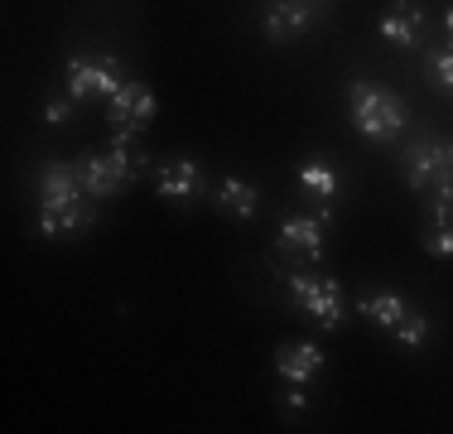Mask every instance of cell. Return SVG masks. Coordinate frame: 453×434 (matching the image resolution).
Wrapping results in <instances>:
<instances>
[{
  "instance_id": "obj_22",
  "label": "cell",
  "mask_w": 453,
  "mask_h": 434,
  "mask_svg": "<svg viewBox=\"0 0 453 434\" xmlns=\"http://www.w3.org/2000/svg\"><path fill=\"white\" fill-rule=\"evenodd\" d=\"M444 35H449V39H444V49L453 53V10H449V15H444Z\"/></svg>"
},
{
  "instance_id": "obj_17",
  "label": "cell",
  "mask_w": 453,
  "mask_h": 434,
  "mask_svg": "<svg viewBox=\"0 0 453 434\" xmlns=\"http://www.w3.org/2000/svg\"><path fill=\"white\" fill-rule=\"evenodd\" d=\"M391 338L405 347V353H419V347L429 343V314H419V309H410L401 323L391 329Z\"/></svg>"
},
{
  "instance_id": "obj_3",
  "label": "cell",
  "mask_w": 453,
  "mask_h": 434,
  "mask_svg": "<svg viewBox=\"0 0 453 434\" xmlns=\"http://www.w3.org/2000/svg\"><path fill=\"white\" fill-rule=\"evenodd\" d=\"M401 174L410 189L429 193L453 183V140L449 136H419L401 150Z\"/></svg>"
},
{
  "instance_id": "obj_9",
  "label": "cell",
  "mask_w": 453,
  "mask_h": 434,
  "mask_svg": "<svg viewBox=\"0 0 453 434\" xmlns=\"http://www.w3.org/2000/svg\"><path fill=\"white\" fill-rule=\"evenodd\" d=\"M203 189H208V179H203L198 159H165L155 169V193L165 203H193Z\"/></svg>"
},
{
  "instance_id": "obj_20",
  "label": "cell",
  "mask_w": 453,
  "mask_h": 434,
  "mask_svg": "<svg viewBox=\"0 0 453 434\" xmlns=\"http://www.w3.org/2000/svg\"><path fill=\"white\" fill-rule=\"evenodd\" d=\"M73 116H78V106H73L68 97H49V106H44V121L49 126H68Z\"/></svg>"
},
{
  "instance_id": "obj_10",
  "label": "cell",
  "mask_w": 453,
  "mask_h": 434,
  "mask_svg": "<svg viewBox=\"0 0 453 434\" xmlns=\"http://www.w3.org/2000/svg\"><path fill=\"white\" fill-rule=\"evenodd\" d=\"M425 29H429V19H425V5H419V0H395L381 15V39H391L395 49H419V43H425Z\"/></svg>"
},
{
  "instance_id": "obj_5",
  "label": "cell",
  "mask_w": 453,
  "mask_h": 434,
  "mask_svg": "<svg viewBox=\"0 0 453 434\" xmlns=\"http://www.w3.org/2000/svg\"><path fill=\"white\" fill-rule=\"evenodd\" d=\"M328 222H333V203L314 217H285L275 232V252L289 260H323V242H328Z\"/></svg>"
},
{
  "instance_id": "obj_21",
  "label": "cell",
  "mask_w": 453,
  "mask_h": 434,
  "mask_svg": "<svg viewBox=\"0 0 453 434\" xmlns=\"http://www.w3.org/2000/svg\"><path fill=\"white\" fill-rule=\"evenodd\" d=\"M280 406H285V410H289V415H304V410H309V391H304V386H295V382H289V391H285V396H280Z\"/></svg>"
},
{
  "instance_id": "obj_18",
  "label": "cell",
  "mask_w": 453,
  "mask_h": 434,
  "mask_svg": "<svg viewBox=\"0 0 453 434\" xmlns=\"http://www.w3.org/2000/svg\"><path fill=\"white\" fill-rule=\"evenodd\" d=\"M425 78H429L434 92H453V53L449 49H434L425 58Z\"/></svg>"
},
{
  "instance_id": "obj_1",
  "label": "cell",
  "mask_w": 453,
  "mask_h": 434,
  "mask_svg": "<svg viewBox=\"0 0 453 434\" xmlns=\"http://www.w3.org/2000/svg\"><path fill=\"white\" fill-rule=\"evenodd\" d=\"M348 116H352V126H357L366 140H376V145L401 140L405 136V121H410V112H405L401 97H395L391 87L366 82V78H357V82L348 87Z\"/></svg>"
},
{
  "instance_id": "obj_16",
  "label": "cell",
  "mask_w": 453,
  "mask_h": 434,
  "mask_svg": "<svg viewBox=\"0 0 453 434\" xmlns=\"http://www.w3.org/2000/svg\"><path fill=\"white\" fill-rule=\"evenodd\" d=\"M295 179H299V189H304L309 198H319V203L338 198V174L323 165V159H304V165L295 169Z\"/></svg>"
},
{
  "instance_id": "obj_19",
  "label": "cell",
  "mask_w": 453,
  "mask_h": 434,
  "mask_svg": "<svg viewBox=\"0 0 453 434\" xmlns=\"http://www.w3.org/2000/svg\"><path fill=\"white\" fill-rule=\"evenodd\" d=\"M425 252H429V256H439V260H449V256H453V222H429V232H425Z\"/></svg>"
},
{
  "instance_id": "obj_6",
  "label": "cell",
  "mask_w": 453,
  "mask_h": 434,
  "mask_svg": "<svg viewBox=\"0 0 453 434\" xmlns=\"http://www.w3.org/2000/svg\"><path fill=\"white\" fill-rule=\"evenodd\" d=\"M155 112H159L155 92H150L145 82H135V78H126V82L111 92V102H106L111 126H116V130H131V136H145L150 121H155Z\"/></svg>"
},
{
  "instance_id": "obj_11",
  "label": "cell",
  "mask_w": 453,
  "mask_h": 434,
  "mask_svg": "<svg viewBox=\"0 0 453 434\" xmlns=\"http://www.w3.org/2000/svg\"><path fill=\"white\" fill-rule=\"evenodd\" d=\"M78 198H88L78 165L49 159V165L39 169V208H63V203H78Z\"/></svg>"
},
{
  "instance_id": "obj_12",
  "label": "cell",
  "mask_w": 453,
  "mask_h": 434,
  "mask_svg": "<svg viewBox=\"0 0 453 434\" xmlns=\"http://www.w3.org/2000/svg\"><path fill=\"white\" fill-rule=\"evenodd\" d=\"M275 372L285 376V386H309L323 372V347L319 343H280L275 353Z\"/></svg>"
},
{
  "instance_id": "obj_2",
  "label": "cell",
  "mask_w": 453,
  "mask_h": 434,
  "mask_svg": "<svg viewBox=\"0 0 453 434\" xmlns=\"http://www.w3.org/2000/svg\"><path fill=\"white\" fill-rule=\"evenodd\" d=\"M63 82L73 102H111V92L126 82V68L111 53H73L63 63Z\"/></svg>"
},
{
  "instance_id": "obj_14",
  "label": "cell",
  "mask_w": 453,
  "mask_h": 434,
  "mask_svg": "<svg viewBox=\"0 0 453 434\" xmlns=\"http://www.w3.org/2000/svg\"><path fill=\"white\" fill-rule=\"evenodd\" d=\"M314 5H304V0H275L271 10H265V35H271L275 43H289L299 35H309L314 29Z\"/></svg>"
},
{
  "instance_id": "obj_8",
  "label": "cell",
  "mask_w": 453,
  "mask_h": 434,
  "mask_svg": "<svg viewBox=\"0 0 453 434\" xmlns=\"http://www.w3.org/2000/svg\"><path fill=\"white\" fill-rule=\"evenodd\" d=\"M35 222H39V236H49V242H78L96 222V198H78V203H63V208H39Z\"/></svg>"
},
{
  "instance_id": "obj_13",
  "label": "cell",
  "mask_w": 453,
  "mask_h": 434,
  "mask_svg": "<svg viewBox=\"0 0 453 434\" xmlns=\"http://www.w3.org/2000/svg\"><path fill=\"white\" fill-rule=\"evenodd\" d=\"M212 208L232 213L236 222H251V217L261 213V189H256L251 179H242V174H226L218 189H212Z\"/></svg>"
},
{
  "instance_id": "obj_15",
  "label": "cell",
  "mask_w": 453,
  "mask_h": 434,
  "mask_svg": "<svg viewBox=\"0 0 453 434\" xmlns=\"http://www.w3.org/2000/svg\"><path fill=\"white\" fill-rule=\"evenodd\" d=\"M352 309H357L366 323H376V329L391 333L395 323H401L405 314H410V304H405V295H395V290H372V295H362L357 304H352Z\"/></svg>"
},
{
  "instance_id": "obj_7",
  "label": "cell",
  "mask_w": 453,
  "mask_h": 434,
  "mask_svg": "<svg viewBox=\"0 0 453 434\" xmlns=\"http://www.w3.org/2000/svg\"><path fill=\"white\" fill-rule=\"evenodd\" d=\"M78 174H82V189H88V198H96V203L121 198V193L131 189V179H126V169L116 165L111 150H82Z\"/></svg>"
},
{
  "instance_id": "obj_4",
  "label": "cell",
  "mask_w": 453,
  "mask_h": 434,
  "mask_svg": "<svg viewBox=\"0 0 453 434\" xmlns=\"http://www.w3.org/2000/svg\"><path fill=\"white\" fill-rule=\"evenodd\" d=\"M289 299H295L299 314H304L314 329H323V333L342 329V319H348V299H342V285H338V280L289 275Z\"/></svg>"
}]
</instances>
